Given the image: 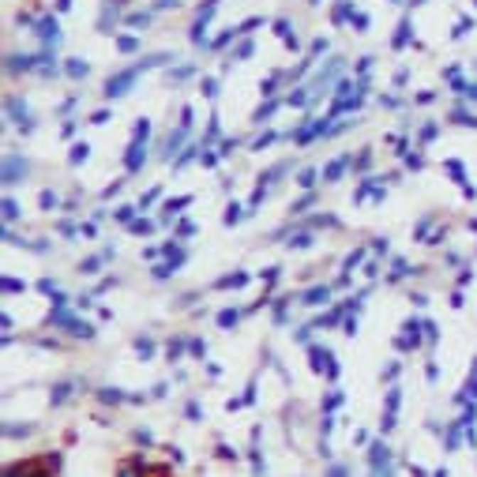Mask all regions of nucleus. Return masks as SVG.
I'll return each instance as SVG.
<instances>
[]
</instances>
